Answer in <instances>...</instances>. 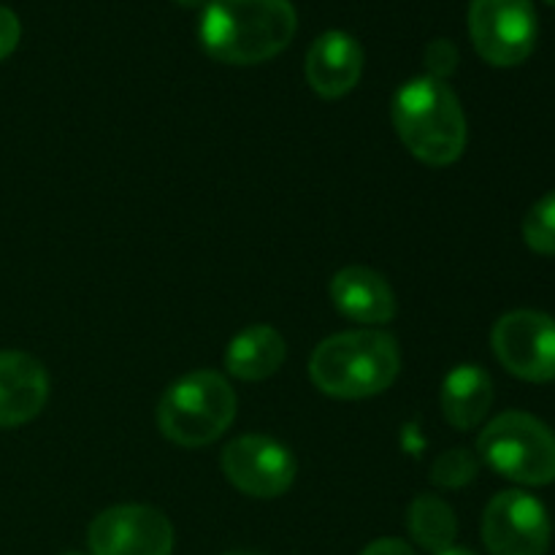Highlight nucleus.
I'll list each match as a JSON object with an SVG mask.
<instances>
[{
  "mask_svg": "<svg viewBox=\"0 0 555 555\" xmlns=\"http://www.w3.org/2000/svg\"><path fill=\"white\" fill-rule=\"evenodd\" d=\"M298 16L291 0H209L201 20L206 54L228 65H258L291 47Z\"/></svg>",
  "mask_w": 555,
  "mask_h": 555,
  "instance_id": "f257e3e1",
  "label": "nucleus"
},
{
  "mask_svg": "<svg viewBox=\"0 0 555 555\" xmlns=\"http://www.w3.org/2000/svg\"><path fill=\"white\" fill-rule=\"evenodd\" d=\"M401 350L385 331H345L320 341L309 361V377L331 399H372L396 383Z\"/></svg>",
  "mask_w": 555,
  "mask_h": 555,
  "instance_id": "f03ea898",
  "label": "nucleus"
},
{
  "mask_svg": "<svg viewBox=\"0 0 555 555\" xmlns=\"http://www.w3.org/2000/svg\"><path fill=\"white\" fill-rule=\"evenodd\" d=\"M393 125L401 144L421 163L444 168L466 150V114L444 81L421 76L396 92Z\"/></svg>",
  "mask_w": 555,
  "mask_h": 555,
  "instance_id": "7ed1b4c3",
  "label": "nucleus"
},
{
  "mask_svg": "<svg viewBox=\"0 0 555 555\" xmlns=\"http://www.w3.org/2000/svg\"><path fill=\"white\" fill-rule=\"evenodd\" d=\"M236 393L222 374L201 369L179 377L157 404V426L179 448H206L231 428Z\"/></svg>",
  "mask_w": 555,
  "mask_h": 555,
  "instance_id": "20e7f679",
  "label": "nucleus"
},
{
  "mask_svg": "<svg viewBox=\"0 0 555 555\" xmlns=\"http://www.w3.org/2000/svg\"><path fill=\"white\" fill-rule=\"evenodd\" d=\"M480 459L520 486H547L555 480V434L526 412H504L482 428Z\"/></svg>",
  "mask_w": 555,
  "mask_h": 555,
  "instance_id": "39448f33",
  "label": "nucleus"
},
{
  "mask_svg": "<svg viewBox=\"0 0 555 555\" xmlns=\"http://www.w3.org/2000/svg\"><path fill=\"white\" fill-rule=\"evenodd\" d=\"M469 36L477 54L496 68L529 60L537 43V14L531 0H472Z\"/></svg>",
  "mask_w": 555,
  "mask_h": 555,
  "instance_id": "423d86ee",
  "label": "nucleus"
},
{
  "mask_svg": "<svg viewBox=\"0 0 555 555\" xmlns=\"http://www.w3.org/2000/svg\"><path fill=\"white\" fill-rule=\"evenodd\" d=\"M491 347L499 363L526 383L555 379V320L534 309H515L493 325Z\"/></svg>",
  "mask_w": 555,
  "mask_h": 555,
  "instance_id": "0eeeda50",
  "label": "nucleus"
},
{
  "mask_svg": "<svg viewBox=\"0 0 555 555\" xmlns=\"http://www.w3.org/2000/svg\"><path fill=\"white\" fill-rule=\"evenodd\" d=\"M222 472L244 496L276 499L296 482V459L276 439L263 434H244L222 450Z\"/></svg>",
  "mask_w": 555,
  "mask_h": 555,
  "instance_id": "6e6552de",
  "label": "nucleus"
},
{
  "mask_svg": "<svg viewBox=\"0 0 555 555\" xmlns=\"http://www.w3.org/2000/svg\"><path fill=\"white\" fill-rule=\"evenodd\" d=\"M87 542L92 555H171L173 526L160 509L119 504L92 520Z\"/></svg>",
  "mask_w": 555,
  "mask_h": 555,
  "instance_id": "1a4fd4ad",
  "label": "nucleus"
},
{
  "mask_svg": "<svg viewBox=\"0 0 555 555\" xmlns=\"http://www.w3.org/2000/svg\"><path fill=\"white\" fill-rule=\"evenodd\" d=\"M482 540L491 555H545L551 518L540 499L524 491H504L488 502Z\"/></svg>",
  "mask_w": 555,
  "mask_h": 555,
  "instance_id": "9d476101",
  "label": "nucleus"
},
{
  "mask_svg": "<svg viewBox=\"0 0 555 555\" xmlns=\"http://www.w3.org/2000/svg\"><path fill=\"white\" fill-rule=\"evenodd\" d=\"M363 74V47L345 30H328L307 52V81L320 98L336 101L356 90Z\"/></svg>",
  "mask_w": 555,
  "mask_h": 555,
  "instance_id": "9b49d317",
  "label": "nucleus"
},
{
  "mask_svg": "<svg viewBox=\"0 0 555 555\" xmlns=\"http://www.w3.org/2000/svg\"><path fill=\"white\" fill-rule=\"evenodd\" d=\"M49 399V374L27 352H0V428L30 423Z\"/></svg>",
  "mask_w": 555,
  "mask_h": 555,
  "instance_id": "f8f14e48",
  "label": "nucleus"
},
{
  "mask_svg": "<svg viewBox=\"0 0 555 555\" xmlns=\"http://www.w3.org/2000/svg\"><path fill=\"white\" fill-rule=\"evenodd\" d=\"M331 301L345 318L383 325L396 318V293L383 274L366 266H347L331 280Z\"/></svg>",
  "mask_w": 555,
  "mask_h": 555,
  "instance_id": "ddd939ff",
  "label": "nucleus"
},
{
  "mask_svg": "<svg viewBox=\"0 0 555 555\" xmlns=\"http://www.w3.org/2000/svg\"><path fill=\"white\" fill-rule=\"evenodd\" d=\"M493 404V379L475 363H461L442 383L444 421L459 431H472L488 417Z\"/></svg>",
  "mask_w": 555,
  "mask_h": 555,
  "instance_id": "4468645a",
  "label": "nucleus"
},
{
  "mask_svg": "<svg viewBox=\"0 0 555 555\" xmlns=\"http://www.w3.org/2000/svg\"><path fill=\"white\" fill-rule=\"evenodd\" d=\"M287 345L271 325H249L231 339L225 350V369L244 383H260L282 369Z\"/></svg>",
  "mask_w": 555,
  "mask_h": 555,
  "instance_id": "2eb2a0df",
  "label": "nucleus"
},
{
  "mask_svg": "<svg viewBox=\"0 0 555 555\" xmlns=\"http://www.w3.org/2000/svg\"><path fill=\"white\" fill-rule=\"evenodd\" d=\"M406 529L423 551L439 555L453 547L459 524H455V513L448 502L421 493L412 499L410 509H406Z\"/></svg>",
  "mask_w": 555,
  "mask_h": 555,
  "instance_id": "dca6fc26",
  "label": "nucleus"
},
{
  "mask_svg": "<svg viewBox=\"0 0 555 555\" xmlns=\"http://www.w3.org/2000/svg\"><path fill=\"white\" fill-rule=\"evenodd\" d=\"M480 472V455L466 448L444 450L431 464V482L439 488H464Z\"/></svg>",
  "mask_w": 555,
  "mask_h": 555,
  "instance_id": "f3484780",
  "label": "nucleus"
},
{
  "mask_svg": "<svg viewBox=\"0 0 555 555\" xmlns=\"http://www.w3.org/2000/svg\"><path fill=\"white\" fill-rule=\"evenodd\" d=\"M524 242L534 253L555 255V190L529 209L524 220Z\"/></svg>",
  "mask_w": 555,
  "mask_h": 555,
  "instance_id": "a211bd4d",
  "label": "nucleus"
},
{
  "mask_svg": "<svg viewBox=\"0 0 555 555\" xmlns=\"http://www.w3.org/2000/svg\"><path fill=\"white\" fill-rule=\"evenodd\" d=\"M459 68V49L455 43L444 41V38H437L426 47V70L431 79L444 81L448 76L455 74Z\"/></svg>",
  "mask_w": 555,
  "mask_h": 555,
  "instance_id": "6ab92c4d",
  "label": "nucleus"
},
{
  "mask_svg": "<svg viewBox=\"0 0 555 555\" xmlns=\"http://www.w3.org/2000/svg\"><path fill=\"white\" fill-rule=\"evenodd\" d=\"M22 38V22L11 9L0 5V60L9 57Z\"/></svg>",
  "mask_w": 555,
  "mask_h": 555,
  "instance_id": "aec40b11",
  "label": "nucleus"
},
{
  "mask_svg": "<svg viewBox=\"0 0 555 555\" xmlns=\"http://www.w3.org/2000/svg\"><path fill=\"white\" fill-rule=\"evenodd\" d=\"M361 555H415V551H412L404 540H393V537H388V540L372 542V545H369Z\"/></svg>",
  "mask_w": 555,
  "mask_h": 555,
  "instance_id": "412c9836",
  "label": "nucleus"
},
{
  "mask_svg": "<svg viewBox=\"0 0 555 555\" xmlns=\"http://www.w3.org/2000/svg\"><path fill=\"white\" fill-rule=\"evenodd\" d=\"M177 5H182V9H198V5H206L209 0H173Z\"/></svg>",
  "mask_w": 555,
  "mask_h": 555,
  "instance_id": "4be33fe9",
  "label": "nucleus"
},
{
  "mask_svg": "<svg viewBox=\"0 0 555 555\" xmlns=\"http://www.w3.org/2000/svg\"><path fill=\"white\" fill-rule=\"evenodd\" d=\"M439 555H475V553H469V551H455V547H450V551H444V553H439Z\"/></svg>",
  "mask_w": 555,
  "mask_h": 555,
  "instance_id": "5701e85b",
  "label": "nucleus"
},
{
  "mask_svg": "<svg viewBox=\"0 0 555 555\" xmlns=\"http://www.w3.org/2000/svg\"><path fill=\"white\" fill-rule=\"evenodd\" d=\"M228 555H263V553H253V551H238V553H228Z\"/></svg>",
  "mask_w": 555,
  "mask_h": 555,
  "instance_id": "b1692460",
  "label": "nucleus"
},
{
  "mask_svg": "<svg viewBox=\"0 0 555 555\" xmlns=\"http://www.w3.org/2000/svg\"><path fill=\"white\" fill-rule=\"evenodd\" d=\"M545 3H551V5H553V9H555V0H545Z\"/></svg>",
  "mask_w": 555,
  "mask_h": 555,
  "instance_id": "393cba45",
  "label": "nucleus"
},
{
  "mask_svg": "<svg viewBox=\"0 0 555 555\" xmlns=\"http://www.w3.org/2000/svg\"><path fill=\"white\" fill-rule=\"evenodd\" d=\"M65 555H79V553H65Z\"/></svg>",
  "mask_w": 555,
  "mask_h": 555,
  "instance_id": "a878e982",
  "label": "nucleus"
}]
</instances>
